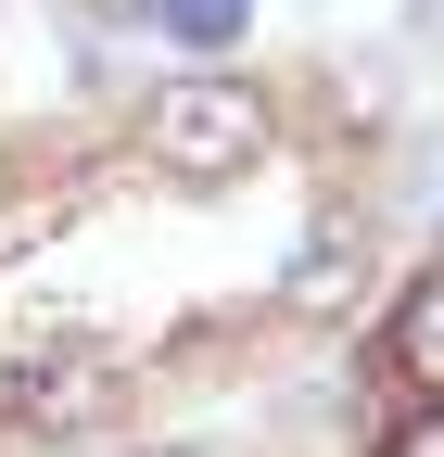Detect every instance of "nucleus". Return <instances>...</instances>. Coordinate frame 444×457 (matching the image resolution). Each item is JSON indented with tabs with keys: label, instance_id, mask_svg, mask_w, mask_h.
I'll use <instances>...</instances> for the list:
<instances>
[{
	"label": "nucleus",
	"instance_id": "nucleus-1",
	"mask_svg": "<svg viewBox=\"0 0 444 457\" xmlns=\"http://www.w3.org/2000/svg\"><path fill=\"white\" fill-rule=\"evenodd\" d=\"M140 153H152V179H178V191H229L267 165V102L242 77H165L140 102Z\"/></svg>",
	"mask_w": 444,
	"mask_h": 457
},
{
	"label": "nucleus",
	"instance_id": "nucleus-2",
	"mask_svg": "<svg viewBox=\"0 0 444 457\" xmlns=\"http://www.w3.org/2000/svg\"><path fill=\"white\" fill-rule=\"evenodd\" d=\"M368 267H381V254H368V228H356V216H330V228H305V254L280 267V305H292V318H343V305L368 293Z\"/></svg>",
	"mask_w": 444,
	"mask_h": 457
},
{
	"label": "nucleus",
	"instance_id": "nucleus-3",
	"mask_svg": "<svg viewBox=\"0 0 444 457\" xmlns=\"http://www.w3.org/2000/svg\"><path fill=\"white\" fill-rule=\"evenodd\" d=\"M394 381L407 394L444 381V305H432V279H407V305H394Z\"/></svg>",
	"mask_w": 444,
	"mask_h": 457
},
{
	"label": "nucleus",
	"instance_id": "nucleus-4",
	"mask_svg": "<svg viewBox=\"0 0 444 457\" xmlns=\"http://www.w3.org/2000/svg\"><path fill=\"white\" fill-rule=\"evenodd\" d=\"M140 13L178 38V51H229V38L254 26V0H140Z\"/></svg>",
	"mask_w": 444,
	"mask_h": 457
},
{
	"label": "nucleus",
	"instance_id": "nucleus-5",
	"mask_svg": "<svg viewBox=\"0 0 444 457\" xmlns=\"http://www.w3.org/2000/svg\"><path fill=\"white\" fill-rule=\"evenodd\" d=\"M51 204H64V191H51ZM51 204H38V179H26V153H0V254H13V242H38V228H51Z\"/></svg>",
	"mask_w": 444,
	"mask_h": 457
},
{
	"label": "nucleus",
	"instance_id": "nucleus-6",
	"mask_svg": "<svg viewBox=\"0 0 444 457\" xmlns=\"http://www.w3.org/2000/svg\"><path fill=\"white\" fill-rule=\"evenodd\" d=\"M381 457H444V420H432V407H407V420H394V445H381Z\"/></svg>",
	"mask_w": 444,
	"mask_h": 457
},
{
	"label": "nucleus",
	"instance_id": "nucleus-7",
	"mask_svg": "<svg viewBox=\"0 0 444 457\" xmlns=\"http://www.w3.org/2000/svg\"><path fill=\"white\" fill-rule=\"evenodd\" d=\"M152 457H191V445H152Z\"/></svg>",
	"mask_w": 444,
	"mask_h": 457
}]
</instances>
